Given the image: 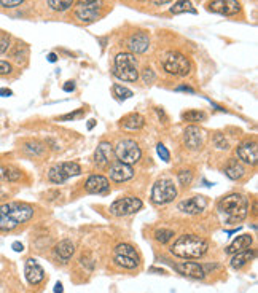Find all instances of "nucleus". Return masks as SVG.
<instances>
[{
	"label": "nucleus",
	"instance_id": "nucleus-10",
	"mask_svg": "<svg viewBox=\"0 0 258 293\" xmlns=\"http://www.w3.org/2000/svg\"><path fill=\"white\" fill-rule=\"evenodd\" d=\"M100 8L102 7H96V5H89V4H83L79 2L73 8V15L80 22H94L96 19H99L100 16Z\"/></svg>",
	"mask_w": 258,
	"mask_h": 293
},
{
	"label": "nucleus",
	"instance_id": "nucleus-22",
	"mask_svg": "<svg viewBox=\"0 0 258 293\" xmlns=\"http://www.w3.org/2000/svg\"><path fill=\"white\" fill-rule=\"evenodd\" d=\"M255 257V250L252 249H247V250H242V252H238V254H235L233 257H231V268H235V270H241L244 268L249 261H252Z\"/></svg>",
	"mask_w": 258,
	"mask_h": 293
},
{
	"label": "nucleus",
	"instance_id": "nucleus-34",
	"mask_svg": "<svg viewBox=\"0 0 258 293\" xmlns=\"http://www.w3.org/2000/svg\"><path fill=\"white\" fill-rule=\"evenodd\" d=\"M174 236H175L174 231L172 230H167V228H161V230L154 231V239H157V241L161 242V244H167Z\"/></svg>",
	"mask_w": 258,
	"mask_h": 293
},
{
	"label": "nucleus",
	"instance_id": "nucleus-6",
	"mask_svg": "<svg viewBox=\"0 0 258 293\" xmlns=\"http://www.w3.org/2000/svg\"><path fill=\"white\" fill-rule=\"evenodd\" d=\"M115 158L118 159L123 164H129L133 166L136 163L140 161L142 158V150L137 142L131 140V139H123L117 143V146L113 149Z\"/></svg>",
	"mask_w": 258,
	"mask_h": 293
},
{
	"label": "nucleus",
	"instance_id": "nucleus-17",
	"mask_svg": "<svg viewBox=\"0 0 258 293\" xmlns=\"http://www.w3.org/2000/svg\"><path fill=\"white\" fill-rule=\"evenodd\" d=\"M109 177L113 182H126L131 180L134 177V169L129 164H123V163H113L109 166Z\"/></svg>",
	"mask_w": 258,
	"mask_h": 293
},
{
	"label": "nucleus",
	"instance_id": "nucleus-37",
	"mask_svg": "<svg viewBox=\"0 0 258 293\" xmlns=\"http://www.w3.org/2000/svg\"><path fill=\"white\" fill-rule=\"evenodd\" d=\"M11 46V38L8 34H4V32H0V56L5 55V53L10 50Z\"/></svg>",
	"mask_w": 258,
	"mask_h": 293
},
{
	"label": "nucleus",
	"instance_id": "nucleus-2",
	"mask_svg": "<svg viewBox=\"0 0 258 293\" xmlns=\"http://www.w3.org/2000/svg\"><path fill=\"white\" fill-rule=\"evenodd\" d=\"M217 209L226 225H238L249 214V199L241 193H229L218 201Z\"/></svg>",
	"mask_w": 258,
	"mask_h": 293
},
{
	"label": "nucleus",
	"instance_id": "nucleus-18",
	"mask_svg": "<svg viewBox=\"0 0 258 293\" xmlns=\"http://www.w3.org/2000/svg\"><path fill=\"white\" fill-rule=\"evenodd\" d=\"M184 143L190 150H199L204 143V134L202 131L196 126H188L184 131Z\"/></svg>",
	"mask_w": 258,
	"mask_h": 293
},
{
	"label": "nucleus",
	"instance_id": "nucleus-1",
	"mask_svg": "<svg viewBox=\"0 0 258 293\" xmlns=\"http://www.w3.org/2000/svg\"><path fill=\"white\" fill-rule=\"evenodd\" d=\"M34 215V207L28 203L11 201L0 204V231H13L19 225L29 222Z\"/></svg>",
	"mask_w": 258,
	"mask_h": 293
},
{
	"label": "nucleus",
	"instance_id": "nucleus-49",
	"mask_svg": "<svg viewBox=\"0 0 258 293\" xmlns=\"http://www.w3.org/2000/svg\"><path fill=\"white\" fill-rule=\"evenodd\" d=\"M13 250H15V252H22L24 250V246L21 244V242H13Z\"/></svg>",
	"mask_w": 258,
	"mask_h": 293
},
{
	"label": "nucleus",
	"instance_id": "nucleus-45",
	"mask_svg": "<svg viewBox=\"0 0 258 293\" xmlns=\"http://www.w3.org/2000/svg\"><path fill=\"white\" fill-rule=\"evenodd\" d=\"M0 96H2V97H10V96H13V91L8 89V88H0Z\"/></svg>",
	"mask_w": 258,
	"mask_h": 293
},
{
	"label": "nucleus",
	"instance_id": "nucleus-36",
	"mask_svg": "<svg viewBox=\"0 0 258 293\" xmlns=\"http://www.w3.org/2000/svg\"><path fill=\"white\" fill-rule=\"evenodd\" d=\"M21 177H22L21 170H18L15 167H5L4 169V179L8 182H18V180H21Z\"/></svg>",
	"mask_w": 258,
	"mask_h": 293
},
{
	"label": "nucleus",
	"instance_id": "nucleus-28",
	"mask_svg": "<svg viewBox=\"0 0 258 293\" xmlns=\"http://www.w3.org/2000/svg\"><path fill=\"white\" fill-rule=\"evenodd\" d=\"M205 118H208V115L202 110H188L182 113V119L188 123H201V121H205Z\"/></svg>",
	"mask_w": 258,
	"mask_h": 293
},
{
	"label": "nucleus",
	"instance_id": "nucleus-7",
	"mask_svg": "<svg viewBox=\"0 0 258 293\" xmlns=\"http://www.w3.org/2000/svg\"><path fill=\"white\" fill-rule=\"evenodd\" d=\"M177 198V186L171 179H160L154 182L151 188V201L157 206L172 203Z\"/></svg>",
	"mask_w": 258,
	"mask_h": 293
},
{
	"label": "nucleus",
	"instance_id": "nucleus-3",
	"mask_svg": "<svg viewBox=\"0 0 258 293\" xmlns=\"http://www.w3.org/2000/svg\"><path fill=\"white\" fill-rule=\"evenodd\" d=\"M209 249V242L204 237L196 234H184L175 239L171 247L172 255L184 260H196L201 258Z\"/></svg>",
	"mask_w": 258,
	"mask_h": 293
},
{
	"label": "nucleus",
	"instance_id": "nucleus-25",
	"mask_svg": "<svg viewBox=\"0 0 258 293\" xmlns=\"http://www.w3.org/2000/svg\"><path fill=\"white\" fill-rule=\"evenodd\" d=\"M169 11L172 13V15H180V13H191V15H196V10L190 0H177L174 7H171Z\"/></svg>",
	"mask_w": 258,
	"mask_h": 293
},
{
	"label": "nucleus",
	"instance_id": "nucleus-48",
	"mask_svg": "<svg viewBox=\"0 0 258 293\" xmlns=\"http://www.w3.org/2000/svg\"><path fill=\"white\" fill-rule=\"evenodd\" d=\"M73 89H75L73 82H66V85H64V91H66V92H70V91H73Z\"/></svg>",
	"mask_w": 258,
	"mask_h": 293
},
{
	"label": "nucleus",
	"instance_id": "nucleus-30",
	"mask_svg": "<svg viewBox=\"0 0 258 293\" xmlns=\"http://www.w3.org/2000/svg\"><path fill=\"white\" fill-rule=\"evenodd\" d=\"M46 2L51 10L62 13V11H67L70 7H73L75 0H46Z\"/></svg>",
	"mask_w": 258,
	"mask_h": 293
},
{
	"label": "nucleus",
	"instance_id": "nucleus-51",
	"mask_svg": "<svg viewBox=\"0 0 258 293\" xmlns=\"http://www.w3.org/2000/svg\"><path fill=\"white\" fill-rule=\"evenodd\" d=\"M62 284L61 282H56V285H55V293H62Z\"/></svg>",
	"mask_w": 258,
	"mask_h": 293
},
{
	"label": "nucleus",
	"instance_id": "nucleus-29",
	"mask_svg": "<svg viewBox=\"0 0 258 293\" xmlns=\"http://www.w3.org/2000/svg\"><path fill=\"white\" fill-rule=\"evenodd\" d=\"M113 260H115V263H117L118 266H121V268H124V270H134L139 266V260L129 258V257H124V255H118V254H115Z\"/></svg>",
	"mask_w": 258,
	"mask_h": 293
},
{
	"label": "nucleus",
	"instance_id": "nucleus-16",
	"mask_svg": "<svg viewBox=\"0 0 258 293\" xmlns=\"http://www.w3.org/2000/svg\"><path fill=\"white\" fill-rule=\"evenodd\" d=\"M238 158L241 159L242 163L255 166L256 164V159H258V146L256 142H244L238 146L236 150Z\"/></svg>",
	"mask_w": 258,
	"mask_h": 293
},
{
	"label": "nucleus",
	"instance_id": "nucleus-38",
	"mask_svg": "<svg viewBox=\"0 0 258 293\" xmlns=\"http://www.w3.org/2000/svg\"><path fill=\"white\" fill-rule=\"evenodd\" d=\"M142 80H144L145 85H151L154 80H157V75H154V72L150 67H145L142 70Z\"/></svg>",
	"mask_w": 258,
	"mask_h": 293
},
{
	"label": "nucleus",
	"instance_id": "nucleus-47",
	"mask_svg": "<svg viewBox=\"0 0 258 293\" xmlns=\"http://www.w3.org/2000/svg\"><path fill=\"white\" fill-rule=\"evenodd\" d=\"M150 2H151L153 5H157V7H161V5H166V4L172 2V0H150Z\"/></svg>",
	"mask_w": 258,
	"mask_h": 293
},
{
	"label": "nucleus",
	"instance_id": "nucleus-52",
	"mask_svg": "<svg viewBox=\"0 0 258 293\" xmlns=\"http://www.w3.org/2000/svg\"><path fill=\"white\" fill-rule=\"evenodd\" d=\"M94 126V119H89V125H88V129H93Z\"/></svg>",
	"mask_w": 258,
	"mask_h": 293
},
{
	"label": "nucleus",
	"instance_id": "nucleus-53",
	"mask_svg": "<svg viewBox=\"0 0 258 293\" xmlns=\"http://www.w3.org/2000/svg\"><path fill=\"white\" fill-rule=\"evenodd\" d=\"M4 196V193H2V188H0V198H2Z\"/></svg>",
	"mask_w": 258,
	"mask_h": 293
},
{
	"label": "nucleus",
	"instance_id": "nucleus-5",
	"mask_svg": "<svg viewBox=\"0 0 258 293\" xmlns=\"http://www.w3.org/2000/svg\"><path fill=\"white\" fill-rule=\"evenodd\" d=\"M163 69L175 77H187L191 70L190 59L178 51H169L163 58Z\"/></svg>",
	"mask_w": 258,
	"mask_h": 293
},
{
	"label": "nucleus",
	"instance_id": "nucleus-8",
	"mask_svg": "<svg viewBox=\"0 0 258 293\" xmlns=\"http://www.w3.org/2000/svg\"><path fill=\"white\" fill-rule=\"evenodd\" d=\"M144 206V203L140 201L139 198L134 196H126V198H120L117 201H113L110 206V214L115 217H127L133 215L136 212H139Z\"/></svg>",
	"mask_w": 258,
	"mask_h": 293
},
{
	"label": "nucleus",
	"instance_id": "nucleus-20",
	"mask_svg": "<svg viewBox=\"0 0 258 293\" xmlns=\"http://www.w3.org/2000/svg\"><path fill=\"white\" fill-rule=\"evenodd\" d=\"M252 244H253V237H252V234H241V236H238V237L235 239V241L226 247L225 252H226L228 255H235V254H238V252H242V250L250 249Z\"/></svg>",
	"mask_w": 258,
	"mask_h": 293
},
{
	"label": "nucleus",
	"instance_id": "nucleus-46",
	"mask_svg": "<svg viewBox=\"0 0 258 293\" xmlns=\"http://www.w3.org/2000/svg\"><path fill=\"white\" fill-rule=\"evenodd\" d=\"M80 2H83V4H89V5H96V7H102V0H80Z\"/></svg>",
	"mask_w": 258,
	"mask_h": 293
},
{
	"label": "nucleus",
	"instance_id": "nucleus-23",
	"mask_svg": "<svg viewBox=\"0 0 258 293\" xmlns=\"http://www.w3.org/2000/svg\"><path fill=\"white\" fill-rule=\"evenodd\" d=\"M145 125V118L140 113H129L121 118V126L127 131H139Z\"/></svg>",
	"mask_w": 258,
	"mask_h": 293
},
{
	"label": "nucleus",
	"instance_id": "nucleus-14",
	"mask_svg": "<svg viewBox=\"0 0 258 293\" xmlns=\"http://www.w3.org/2000/svg\"><path fill=\"white\" fill-rule=\"evenodd\" d=\"M85 188L88 193L91 194H106L110 191V183L107 180V177L100 176V174H93L89 176L86 183H85Z\"/></svg>",
	"mask_w": 258,
	"mask_h": 293
},
{
	"label": "nucleus",
	"instance_id": "nucleus-13",
	"mask_svg": "<svg viewBox=\"0 0 258 293\" xmlns=\"http://www.w3.org/2000/svg\"><path fill=\"white\" fill-rule=\"evenodd\" d=\"M172 268L177 273L184 274L187 277H193V279H204L205 277L204 266L199 263H195V261H180V263L172 264Z\"/></svg>",
	"mask_w": 258,
	"mask_h": 293
},
{
	"label": "nucleus",
	"instance_id": "nucleus-31",
	"mask_svg": "<svg viewBox=\"0 0 258 293\" xmlns=\"http://www.w3.org/2000/svg\"><path fill=\"white\" fill-rule=\"evenodd\" d=\"M115 254L118 255H124V257H129V258H134V260H139V255L133 246L129 244H118L117 249H115Z\"/></svg>",
	"mask_w": 258,
	"mask_h": 293
},
{
	"label": "nucleus",
	"instance_id": "nucleus-11",
	"mask_svg": "<svg viewBox=\"0 0 258 293\" xmlns=\"http://www.w3.org/2000/svg\"><path fill=\"white\" fill-rule=\"evenodd\" d=\"M113 158H115V153H113V145L110 142H106V140H102L99 145H97V149L94 152V164L100 169H104V167H109L113 161Z\"/></svg>",
	"mask_w": 258,
	"mask_h": 293
},
{
	"label": "nucleus",
	"instance_id": "nucleus-4",
	"mask_svg": "<svg viewBox=\"0 0 258 293\" xmlns=\"http://www.w3.org/2000/svg\"><path fill=\"white\" fill-rule=\"evenodd\" d=\"M113 75L121 82H137L139 69L137 59L133 53H118L113 62Z\"/></svg>",
	"mask_w": 258,
	"mask_h": 293
},
{
	"label": "nucleus",
	"instance_id": "nucleus-15",
	"mask_svg": "<svg viewBox=\"0 0 258 293\" xmlns=\"http://www.w3.org/2000/svg\"><path fill=\"white\" fill-rule=\"evenodd\" d=\"M24 274H25V279H28V282L31 285H38L43 282L45 279V271L40 264H38L37 260L34 258H29L25 261V266H24Z\"/></svg>",
	"mask_w": 258,
	"mask_h": 293
},
{
	"label": "nucleus",
	"instance_id": "nucleus-27",
	"mask_svg": "<svg viewBox=\"0 0 258 293\" xmlns=\"http://www.w3.org/2000/svg\"><path fill=\"white\" fill-rule=\"evenodd\" d=\"M24 153H28L29 156H34V158H40L45 155V146L38 142H28L24 146H22Z\"/></svg>",
	"mask_w": 258,
	"mask_h": 293
},
{
	"label": "nucleus",
	"instance_id": "nucleus-54",
	"mask_svg": "<svg viewBox=\"0 0 258 293\" xmlns=\"http://www.w3.org/2000/svg\"><path fill=\"white\" fill-rule=\"evenodd\" d=\"M139 2H142V0H139Z\"/></svg>",
	"mask_w": 258,
	"mask_h": 293
},
{
	"label": "nucleus",
	"instance_id": "nucleus-40",
	"mask_svg": "<svg viewBox=\"0 0 258 293\" xmlns=\"http://www.w3.org/2000/svg\"><path fill=\"white\" fill-rule=\"evenodd\" d=\"M157 153H158V156L163 159V161H166V163L171 159V153H169V150H167L163 143H158V145H157Z\"/></svg>",
	"mask_w": 258,
	"mask_h": 293
},
{
	"label": "nucleus",
	"instance_id": "nucleus-50",
	"mask_svg": "<svg viewBox=\"0 0 258 293\" xmlns=\"http://www.w3.org/2000/svg\"><path fill=\"white\" fill-rule=\"evenodd\" d=\"M48 61H49V62H56V61H58L56 53H49V55H48Z\"/></svg>",
	"mask_w": 258,
	"mask_h": 293
},
{
	"label": "nucleus",
	"instance_id": "nucleus-9",
	"mask_svg": "<svg viewBox=\"0 0 258 293\" xmlns=\"http://www.w3.org/2000/svg\"><path fill=\"white\" fill-rule=\"evenodd\" d=\"M205 10L222 16H235L241 11V4L238 0H211L205 5Z\"/></svg>",
	"mask_w": 258,
	"mask_h": 293
},
{
	"label": "nucleus",
	"instance_id": "nucleus-19",
	"mask_svg": "<svg viewBox=\"0 0 258 293\" xmlns=\"http://www.w3.org/2000/svg\"><path fill=\"white\" fill-rule=\"evenodd\" d=\"M127 46L133 53H137V55H142V53H145L150 46V35L144 31L140 32H136L129 37V42H127Z\"/></svg>",
	"mask_w": 258,
	"mask_h": 293
},
{
	"label": "nucleus",
	"instance_id": "nucleus-44",
	"mask_svg": "<svg viewBox=\"0 0 258 293\" xmlns=\"http://www.w3.org/2000/svg\"><path fill=\"white\" fill-rule=\"evenodd\" d=\"M175 91H185V92H190V94H195V89H193L191 86H187V85H182V86H177Z\"/></svg>",
	"mask_w": 258,
	"mask_h": 293
},
{
	"label": "nucleus",
	"instance_id": "nucleus-24",
	"mask_svg": "<svg viewBox=\"0 0 258 293\" xmlns=\"http://www.w3.org/2000/svg\"><path fill=\"white\" fill-rule=\"evenodd\" d=\"M55 252H56V257H58L62 263H66V261H69V260L72 258L73 252H75V246H73L72 241H69V239H64V241H61V242L56 246Z\"/></svg>",
	"mask_w": 258,
	"mask_h": 293
},
{
	"label": "nucleus",
	"instance_id": "nucleus-43",
	"mask_svg": "<svg viewBox=\"0 0 258 293\" xmlns=\"http://www.w3.org/2000/svg\"><path fill=\"white\" fill-rule=\"evenodd\" d=\"M215 145H217V149H220V150H228V149H229L228 142L225 140L223 136H217V137H215Z\"/></svg>",
	"mask_w": 258,
	"mask_h": 293
},
{
	"label": "nucleus",
	"instance_id": "nucleus-33",
	"mask_svg": "<svg viewBox=\"0 0 258 293\" xmlns=\"http://www.w3.org/2000/svg\"><path fill=\"white\" fill-rule=\"evenodd\" d=\"M113 94L117 96L120 101H126V99H131L133 96H134V92L129 89V88H126V86H123V85H113Z\"/></svg>",
	"mask_w": 258,
	"mask_h": 293
},
{
	"label": "nucleus",
	"instance_id": "nucleus-41",
	"mask_svg": "<svg viewBox=\"0 0 258 293\" xmlns=\"http://www.w3.org/2000/svg\"><path fill=\"white\" fill-rule=\"evenodd\" d=\"M83 113H85V109H80V110H76V112H72V113H67V115H62V116H59L58 119H59V121H70V119L80 118Z\"/></svg>",
	"mask_w": 258,
	"mask_h": 293
},
{
	"label": "nucleus",
	"instance_id": "nucleus-26",
	"mask_svg": "<svg viewBox=\"0 0 258 293\" xmlns=\"http://www.w3.org/2000/svg\"><path fill=\"white\" fill-rule=\"evenodd\" d=\"M61 172L64 176H66L67 179L69 177H75V176H80L82 174V167L79 163H75V161H66V163H61L58 164Z\"/></svg>",
	"mask_w": 258,
	"mask_h": 293
},
{
	"label": "nucleus",
	"instance_id": "nucleus-21",
	"mask_svg": "<svg viewBox=\"0 0 258 293\" xmlns=\"http://www.w3.org/2000/svg\"><path fill=\"white\" fill-rule=\"evenodd\" d=\"M223 172H225V176L231 180H241L244 176H246V167H244L242 163L238 161V159L231 158L229 161L225 164Z\"/></svg>",
	"mask_w": 258,
	"mask_h": 293
},
{
	"label": "nucleus",
	"instance_id": "nucleus-42",
	"mask_svg": "<svg viewBox=\"0 0 258 293\" xmlns=\"http://www.w3.org/2000/svg\"><path fill=\"white\" fill-rule=\"evenodd\" d=\"M24 4V0H0V7L4 8H18Z\"/></svg>",
	"mask_w": 258,
	"mask_h": 293
},
{
	"label": "nucleus",
	"instance_id": "nucleus-12",
	"mask_svg": "<svg viewBox=\"0 0 258 293\" xmlns=\"http://www.w3.org/2000/svg\"><path fill=\"white\" fill-rule=\"evenodd\" d=\"M177 207H178L180 212H184V214L198 215L205 207H208V201H205L204 196H193V198H188V199H184V201H180Z\"/></svg>",
	"mask_w": 258,
	"mask_h": 293
},
{
	"label": "nucleus",
	"instance_id": "nucleus-32",
	"mask_svg": "<svg viewBox=\"0 0 258 293\" xmlns=\"http://www.w3.org/2000/svg\"><path fill=\"white\" fill-rule=\"evenodd\" d=\"M48 180H49V182H53V183L61 185V183H64V182L67 180V177L61 172L59 166H53V167H51V169L48 170Z\"/></svg>",
	"mask_w": 258,
	"mask_h": 293
},
{
	"label": "nucleus",
	"instance_id": "nucleus-39",
	"mask_svg": "<svg viewBox=\"0 0 258 293\" xmlns=\"http://www.w3.org/2000/svg\"><path fill=\"white\" fill-rule=\"evenodd\" d=\"M13 74V65L8 61H2L0 59V77H7Z\"/></svg>",
	"mask_w": 258,
	"mask_h": 293
},
{
	"label": "nucleus",
	"instance_id": "nucleus-35",
	"mask_svg": "<svg viewBox=\"0 0 258 293\" xmlns=\"http://www.w3.org/2000/svg\"><path fill=\"white\" fill-rule=\"evenodd\" d=\"M177 179H178V183L182 185V186H188L193 182V172L190 169L178 170L177 172Z\"/></svg>",
	"mask_w": 258,
	"mask_h": 293
}]
</instances>
